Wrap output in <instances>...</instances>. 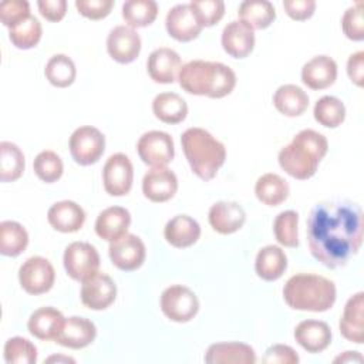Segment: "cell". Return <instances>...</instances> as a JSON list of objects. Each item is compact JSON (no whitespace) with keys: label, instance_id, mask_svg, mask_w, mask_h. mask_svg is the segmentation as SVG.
Segmentation results:
<instances>
[{"label":"cell","instance_id":"cell-38","mask_svg":"<svg viewBox=\"0 0 364 364\" xmlns=\"http://www.w3.org/2000/svg\"><path fill=\"white\" fill-rule=\"evenodd\" d=\"M314 119L327 128H336L343 124L346 118V107L337 97L324 95L317 100L314 109Z\"/></svg>","mask_w":364,"mask_h":364},{"label":"cell","instance_id":"cell-20","mask_svg":"<svg viewBox=\"0 0 364 364\" xmlns=\"http://www.w3.org/2000/svg\"><path fill=\"white\" fill-rule=\"evenodd\" d=\"M222 47L233 58L247 57L255 47V33L240 20L228 23L222 31Z\"/></svg>","mask_w":364,"mask_h":364},{"label":"cell","instance_id":"cell-10","mask_svg":"<svg viewBox=\"0 0 364 364\" xmlns=\"http://www.w3.org/2000/svg\"><path fill=\"white\" fill-rule=\"evenodd\" d=\"M136 151L144 164L152 168L166 166L175 155L173 139L164 131H148L138 139Z\"/></svg>","mask_w":364,"mask_h":364},{"label":"cell","instance_id":"cell-39","mask_svg":"<svg viewBox=\"0 0 364 364\" xmlns=\"http://www.w3.org/2000/svg\"><path fill=\"white\" fill-rule=\"evenodd\" d=\"M41 33L43 30L40 21L34 16H30L10 28L9 38L14 47L20 50H28L38 44Z\"/></svg>","mask_w":364,"mask_h":364},{"label":"cell","instance_id":"cell-12","mask_svg":"<svg viewBox=\"0 0 364 364\" xmlns=\"http://www.w3.org/2000/svg\"><path fill=\"white\" fill-rule=\"evenodd\" d=\"M108 255L112 264L121 270L132 272L142 266L145 260V245L136 235L125 233L109 243Z\"/></svg>","mask_w":364,"mask_h":364},{"label":"cell","instance_id":"cell-8","mask_svg":"<svg viewBox=\"0 0 364 364\" xmlns=\"http://www.w3.org/2000/svg\"><path fill=\"white\" fill-rule=\"evenodd\" d=\"M105 136L104 134L91 125H82L77 128L70 136V152L73 159L82 165L95 164L104 154Z\"/></svg>","mask_w":364,"mask_h":364},{"label":"cell","instance_id":"cell-29","mask_svg":"<svg viewBox=\"0 0 364 364\" xmlns=\"http://www.w3.org/2000/svg\"><path fill=\"white\" fill-rule=\"evenodd\" d=\"M287 269V256L284 250L274 245L262 247L255 260L257 276L266 282H274L283 276Z\"/></svg>","mask_w":364,"mask_h":364},{"label":"cell","instance_id":"cell-24","mask_svg":"<svg viewBox=\"0 0 364 364\" xmlns=\"http://www.w3.org/2000/svg\"><path fill=\"white\" fill-rule=\"evenodd\" d=\"M337 64L328 55H316L301 68V81L311 90H324L334 84Z\"/></svg>","mask_w":364,"mask_h":364},{"label":"cell","instance_id":"cell-26","mask_svg":"<svg viewBox=\"0 0 364 364\" xmlns=\"http://www.w3.org/2000/svg\"><path fill=\"white\" fill-rule=\"evenodd\" d=\"M131 225V215L122 206H109L100 212L95 220V233L107 240L114 242L128 233Z\"/></svg>","mask_w":364,"mask_h":364},{"label":"cell","instance_id":"cell-36","mask_svg":"<svg viewBox=\"0 0 364 364\" xmlns=\"http://www.w3.org/2000/svg\"><path fill=\"white\" fill-rule=\"evenodd\" d=\"M158 16V4L154 0H128L122 4V18L131 28L145 27Z\"/></svg>","mask_w":364,"mask_h":364},{"label":"cell","instance_id":"cell-17","mask_svg":"<svg viewBox=\"0 0 364 364\" xmlns=\"http://www.w3.org/2000/svg\"><path fill=\"white\" fill-rule=\"evenodd\" d=\"M208 219L213 230L222 235H230L245 225L246 213L237 202L219 200L210 206Z\"/></svg>","mask_w":364,"mask_h":364},{"label":"cell","instance_id":"cell-43","mask_svg":"<svg viewBox=\"0 0 364 364\" xmlns=\"http://www.w3.org/2000/svg\"><path fill=\"white\" fill-rule=\"evenodd\" d=\"M189 6L202 27L216 24L225 14V3L222 0H192Z\"/></svg>","mask_w":364,"mask_h":364},{"label":"cell","instance_id":"cell-34","mask_svg":"<svg viewBox=\"0 0 364 364\" xmlns=\"http://www.w3.org/2000/svg\"><path fill=\"white\" fill-rule=\"evenodd\" d=\"M28 245V233L14 220H3L0 223V253L9 257L21 255Z\"/></svg>","mask_w":364,"mask_h":364},{"label":"cell","instance_id":"cell-35","mask_svg":"<svg viewBox=\"0 0 364 364\" xmlns=\"http://www.w3.org/2000/svg\"><path fill=\"white\" fill-rule=\"evenodd\" d=\"M26 161L21 149L9 141L0 142V179L1 182L17 181L24 172Z\"/></svg>","mask_w":364,"mask_h":364},{"label":"cell","instance_id":"cell-19","mask_svg":"<svg viewBox=\"0 0 364 364\" xmlns=\"http://www.w3.org/2000/svg\"><path fill=\"white\" fill-rule=\"evenodd\" d=\"M95 336L97 327L91 320L71 316L65 318L64 326L54 341L63 347L78 350L90 346L95 340Z\"/></svg>","mask_w":364,"mask_h":364},{"label":"cell","instance_id":"cell-28","mask_svg":"<svg viewBox=\"0 0 364 364\" xmlns=\"http://www.w3.org/2000/svg\"><path fill=\"white\" fill-rule=\"evenodd\" d=\"M64 316L54 307H40L28 318V331L38 340H55L64 326Z\"/></svg>","mask_w":364,"mask_h":364},{"label":"cell","instance_id":"cell-44","mask_svg":"<svg viewBox=\"0 0 364 364\" xmlns=\"http://www.w3.org/2000/svg\"><path fill=\"white\" fill-rule=\"evenodd\" d=\"M341 28L347 38L353 41H361L364 38V23H363V3L357 1L348 7L341 18Z\"/></svg>","mask_w":364,"mask_h":364},{"label":"cell","instance_id":"cell-47","mask_svg":"<svg viewBox=\"0 0 364 364\" xmlns=\"http://www.w3.org/2000/svg\"><path fill=\"white\" fill-rule=\"evenodd\" d=\"M264 364H297V353L286 344H274L269 347L262 358Z\"/></svg>","mask_w":364,"mask_h":364},{"label":"cell","instance_id":"cell-41","mask_svg":"<svg viewBox=\"0 0 364 364\" xmlns=\"http://www.w3.org/2000/svg\"><path fill=\"white\" fill-rule=\"evenodd\" d=\"M4 360L7 364H34L37 348L24 337H11L4 344Z\"/></svg>","mask_w":364,"mask_h":364},{"label":"cell","instance_id":"cell-30","mask_svg":"<svg viewBox=\"0 0 364 364\" xmlns=\"http://www.w3.org/2000/svg\"><path fill=\"white\" fill-rule=\"evenodd\" d=\"M237 16L252 30H262L274 21L276 9L267 0H245L237 9Z\"/></svg>","mask_w":364,"mask_h":364},{"label":"cell","instance_id":"cell-40","mask_svg":"<svg viewBox=\"0 0 364 364\" xmlns=\"http://www.w3.org/2000/svg\"><path fill=\"white\" fill-rule=\"evenodd\" d=\"M299 215L294 210L280 212L273 222V232L276 240L286 247L299 246V233H297Z\"/></svg>","mask_w":364,"mask_h":364},{"label":"cell","instance_id":"cell-50","mask_svg":"<svg viewBox=\"0 0 364 364\" xmlns=\"http://www.w3.org/2000/svg\"><path fill=\"white\" fill-rule=\"evenodd\" d=\"M347 74L358 87H363L364 82V51H357L348 57L347 61Z\"/></svg>","mask_w":364,"mask_h":364},{"label":"cell","instance_id":"cell-13","mask_svg":"<svg viewBox=\"0 0 364 364\" xmlns=\"http://www.w3.org/2000/svg\"><path fill=\"white\" fill-rule=\"evenodd\" d=\"M117 297V284L105 273H97L82 282L81 301L91 310H105Z\"/></svg>","mask_w":364,"mask_h":364},{"label":"cell","instance_id":"cell-15","mask_svg":"<svg viewBox=\"0 0 364 364\" xmlns=\"http://www.w3.org/2000/svg\"><path fill=\"white\" fill-rule=\"evenodd\" d=\"M165 26L168 34L182 43L196 38L202 31V24L196 18L193 10L189 4L173 6L165 18Z\"/></svg>","mask_w":364,"mask_h":364},{"label":"cell","instance_id":"cell-1","mask_svg":"<svg viewBox=\"0 0 364 364\" xmlns=\"http://www.w3.org/2000/svg\"><path fill=\"white\" fill-rule=\"evenodd\" d=\"M363 210L348 199L318 202L307 218V243L316 260L330 269L346 266L363 243Z\"/></svg>","mask_w":364,"mask_h":364},{"label":"cell","instance_id":"cell-27","mask_svg":"<svg viewBox=\"0 0 364 364\" xmlns=\"http://www.w3.org/2000/svg\"><path fill=\"white\" fill-rule=\"evenodd\" d=\"M164 236L173 247H189L198 242L200 236V226L188 215H176L166 222Z\"/></svg>","mask_w":364,"mask_h":364},{"label":"cell","instance_id":"cell-16","mask_svg":"<svg viewBox=\"0 0 364 364\" xmlns=\"http://www.w3.org/2000/svg\"><path fill=\"white\" fill-rule=\"evenodd\" d=\"M178 191L176 175L166 166L151 168L142 179V192L151 202H166Z\"/></svg>","mask_w":364,"mask_h":364},{"label":"cell","instance_id":"cell-7","mask_svg":"<svg viewBox=\"0 0 364 364\" xmlns=\"http://www.w3.org/2000/svg\"><path fill=\"white\" fill-rule=\"evenodd\" d=\"M161 310L169 320L186 323L196 316L199 310V300L189 287L173 284L162 291Z\"/></svg>","mask_w":364,"mask_h":364},{"label":"cell","instance_id":"cell-51","mask_svg":"<svg viewBox=\"0 0 364 364\" xmlns=\"http://www.w3.org/2000/svg\"><path fill=\"white\" fill-rule=\"evenodd\" d=\"M361 363L363 355L358 351H344L341 355L334 358V363Z\"/></svg>","mask_w":364,"mask_h":364},{"label":"cell","instance_id":"cell-52","mask_svg":"<svg viewBox=\"0 0 364 364\" xmlns=\"http://www.w3.org/2000/svg\"><path fill=\"white\" fill-rule=\"evenodd\" d=\"M47 363H53V361H64V363H74V358L70 357H63V355H51L46 360Z\"/></svg>","mask_w":364,"mask_h":364},{"label":"cell","instance_id":"cell-4","mask_svg":"<svg viewBox=\"0 0 364 364\" xmlns=\"http://www.w3.org/2000/svg\"><path fill=\"white\" fill-rule=\"evenodd\" d=\"M283 299L294 310L321 313L333 307L336 284L324 276L299 273L286 282Z\"/></svg>","mask_w":364,"mask_h":364},{"label":"cell","instance_id":"cell-45","mask_svg":"<svg viewBox=\"0 0 364 364\" xmlns=\"http://www.w3.org/2000/svg\"><path fill=\"white\" fill-rule=\"evenodd\" d=\"M30 16V4L26 0H6L0 3V20L9 28Z\"/></svg>","mask_w":364,"mask_h":364},{"label":"cell","instance_id":"cell-33","mask_svg":"<svg viewBox=\"0 0 364 364\" xmlns=\"http://www.w3.org/2000/svg\"><path fill=\"white\" fill-rule=\"evenodd\" d=\"M255 193L262 203L267 206H277L287 199L289 183L280 175L269 172L256 181Z\"/></svg>","mask_w":364,"mask_h":364},{"label":"cell","instance_id":"cell-6","mask_svg":"<svg viewBox=\"0 0 364 364\" xmlns=\"http://www.w3.org/2000/svg\"><path fill=\"white\" fill-rule=\"evenodd\" d=\"M64 267L67 274L78 282H84L98 273L100 255L88 242H73L64 250Z\"/></svg>","mask_w":364,"mask_h":364},{"label":"cell","instance_id":"cell-5","mask_svg":"<svg viewBox=\"0 0 364 364\" xmlns=\"http://www.w3.org/2000/svg\"><path fill=\"white\" fill-rule=\"evenodd\" d=\"M181 145L191 169L203 181L215 178L225 164V145L203 128H188L181 136Z\"/></svg>","mask_w":364,"mask_h":364},{"label":"cell","instance_id":"cell-37","mask_svg":"<svg viewBox=\"0 0 364 364\" xmlns=\"http://www.w3.org/2000/svg\"><path fill=\"white\" fill-rule=\"evenodd\" d=\"M44 74L51 85L65 88L74 82L77 70L74 61L68 55L55 54L47 61Z\"/></svg>","mask_w":364,"mask_h":364},{"label":"cell","instance_id":"cell-46","mask_svg":"<svg viewBox=\"0 0 364 364\" xmlns=\"http://www.w3.org/2000/svg\"><path fill=\"white\" fill-rule=\"evenodd\" d=\"M114 6L112 0H77L75 7L80 14L91 20H100L109 14Z\"/></svg>","mask_w":364,"mask_h":364},{"label":"cell","instance_id":"cell-31","mask_svg":"<svg viewBox=\"0 0 364 364\" xmlns=\"http://www.w3.org/2000/svg\"><path fill=\"white\" fill-rule=\"evenodd\" d=\"M276 109L286 117H299L309 107L307 94L294 84L280 85L273 95Z\"/></svg>","mask_w":364,"mask_h":364},{"label":"cell","instance_id":"cell-48","mask_svg":"<svg viewBox=\"0 0 364 364\" xmlns=\"http://www.w3.org/2000/svg\"><path fill=\"white\" fill-rule=\"evenodd\" d=\"M283 7L289 17L293 20H307L313 16L316 10V1L314 0H284Z\"/></svg>","mask_w":364,"mask_h":364},{"label":"cell","instance_id":"cell-21","mask_svg":"<svg viewBox=\"0 0 364 364\" xmlns=\"http://www.w3.org/2000/svg\"><path fill=\"white\" fill-rule=\"evenodd\" d=\"M340 333L348 341L363 344L364 341V293L358 291L351 296L338 323Z\"/></svg>","mask_w":364,"mask_h":364},{"label":"cell","instance_id":"cell-25","mask_svg":"<svg viewBox=\"0 0 364 364\" xmlns=\"http://www.w3.org/2000/svg\"><path fill=\"white\" fill-rule=\"evenodd\" d=\"M47 219L55 230L63 233H73L82 228L85 222V212L78 203L73 200H60L50 206Z\"/></svg>","mask_w":364,"mask_h":364},{"label":"cell","instance_id":"cell-2","mask_svg":"<svg viewBox=\"0 0 364 364\" xmlns=\"http://www.w3.org/2000/svg\"><path fill=\"white\" fill-rule=\"evenodd\" d=\"M178 81L189 94L222 98L233 91L236 74L223 63L192 60L181 67Z\"/></svg>","mask_w":364,"mask_h":364},{"label":"cell","instance_id":"cell-42","mask_svg":"<svg viewBox=\"0 0 364 364\" xmlns=\"http://www.w3.org/2000/svg\"><path fill=\"white\" fill-rule=\"evenodd\" d=\"M33 168L36 175L46 183H53L58 181L64 171L61 158L53 151H41L34 158Z\"/></svg>","mask_w":364,"mask_h":364},{"label":"cell","instance_id":"cell-49","mask_svg":"<svg viewBox=\"0 0 364 364\" xmlns=\"http://www.w3.org/2000/svg\"><path fill=\"white\" fill-rule=\"evenodd\" d=\"M40 14L48 21H60L67 13L65 0H38Z\"/></svg>","mask_w":364,"mask_h":364},{"label":"cell","instance_id":"cell-23","mask_svg":"<svg viewBox=\"0 0 364 364\" xmlns=\"http://www.w3.org/2000/svg\"><path fill=\"white\" fill-rule=\"evenodd\" d=\"M296 341L311 354L326 350L331 343V330L326 321L303 320L294 328Z\"/></svg>","mask_w":364,"mask_h":364},{"label":"cell","instance_id":"cell-18","mask_svg":"<svg viewBox=\"0 0 364 364\" xmlns=\"http://www.w3.org/2000/svg\"><path fill=\"white\" fill-rule=\"evenodd\" d=\"M179 54L168 47L155 48L146 61L149 77L159 84H171L176 80L181 70Z\"/></svg>","mask_w":364,"mask_h":364},{"label":"cell","instance_id":"cell-9","mask_svg":"<svg viewBox=\"0 0 364 364\" xmlns=\"http://www.w3.org/2000/svg\"><path fill=\"white\" fill-rule=\"evenodd\" d=\"M55 280V272L53 264L41 256H31L18 269L20 286L28 294L47 293Z\"/></svg>","mask_w":364,"mask_h":364},{"label":"cell","instance_id":"cell-3","mask_svg":"<svg viewBox=\"0 0 364 364\" xmlns=\"http://www.w3.org/2000/svg\"><path fill=\"white\" fill-rule=\"evenodd\" d=\"M328 151L326 136L314 129H301L279 152V165L294 179L311 178Z\"/></svg>","mask_w":364,"mask_h":364},{"label":"cell","instance_id":"cell-14","mask_svg":"<svg viewBox=\"0 0 364 364\" xmlns=\"http://www.w3.org/2000/svg\"><path fill=\"white\" fill-rule=\"evenodd\" d=\"M107 51L117 63H132L139 55L141 37L128 26H115L107 37Z\"/></svg>","mask_w":364,"mask_h":364},{"label":"cell","instance_id":"cell-32","mask_svg":"<svg viewBox=\"0 0 364 364\" xmlns=\"http://www.w3.org/2000/svg\"><path fill=\"white\" fill-rule=\"evenodd\" d=\"M152 111L165 124H179L188 115V104L175 92H161L152 101Z\"/></svg>","mask_w":364,"mask_h":364},{"label":"cell","instance_id":"cell-11","mask_svg":"<svg viewBox=\"0 0 364 364\" xmlns=\"http://www.w3.org/2000/svg\"><path fill=\"white\" fill-rule=\"evenodd\" d=\"M134 168L132 162L125 154L111 155L102 169L104 189L111 196H124L132 188Z\"/></svg>","mask_w":364,"mask_h":364},{"label":"cell","instance_id":"cell-22","mask_svg":"<svg viewBox=\"0 0 364 364\" xmlns=\"http://www.w3.org/2000/svg\"><path fill=\"white\" fill-rule=\"evenodd\" d=\"M205 363L208 364H255V350L239 341L215 343L210 344L205 354Z\"/></svg>","mask_w":364,"mask_h":364}]
</instances>
